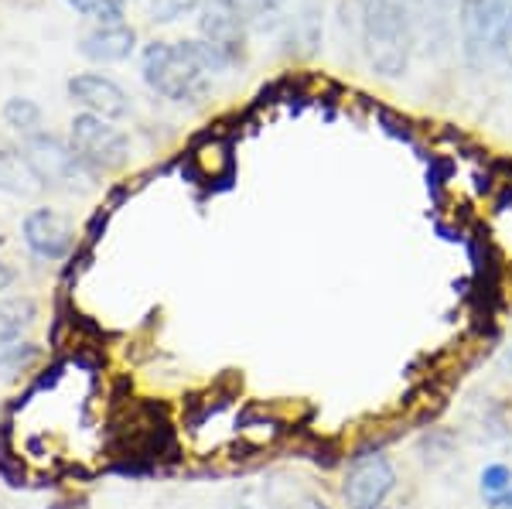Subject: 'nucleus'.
<instances>
[{
    "mask_svg": "<svg viewBox=\"0 0 512 509\" xmlns=\"http://www.w3.org/2000/svg\"><path fill=\"white\" fill-rule=\"evenodd\" d=\"M359 38L366 45V55L379 76L393 79L403 76L410 65V55L417 48L414 24L407 14L396 11L386 0H362L359 11Z\"/></svg>",
    "mask_w": 512,
    "mask_h": 509,
    "instance_id": "nucleus-1",
    "label": "nucleus"
},
{
    "mask_svg": "<svg viewBox=\"0 0 512 509\" xmlns=\"http://www.w3.org/2000/svg\"><path fill=\"white\" fill-rule=\"evenodd\" d=\"M209 72L198 62L192 41H154L144 52V82L164 100H195L202 96Z\"/></svg>",
    "mask_w": 512,
    "mask_h": 509,
    "instance_id": "nucleus-2",
    "label": "nucleus"
},
{
    "mask_svg": "<svg viewBox=\"0 0 512 509\" xmlns=\"http://www.w3.org/2000/svg\"><path fill=\"white\" fill-rule=\"evenodd\" d=\"M512 11V0H461L458 24H461V52L472 69H482L495 55V41L502 35Z\"/></svg>",
    "mask_w": 512,
    "mask_h": 509,
    "instance_id": "nucleus-3",
    "label": "nucleus"
},
{
    "mask_svg": "<svg viewBox=\"0 0 512 509\" xmlns=\"http://www.w3.org/2000/svg\"><path fill=\"white\" fill-rule=\"evenodd\" d=\"M69 141H72V151L79 154L89 171H113V168H120L130 154L127 134L110 127L103 117H93V113H76Z\"/></svg>",
    "mask_w": 512,
    "mask_h": 509,
    "instance_id": "nucleus-4",
    "label": "nucleus"
},
{
    "mask_svg": "<svg viewBox=\"0 0 512 509\" xmlns=\"http://www.w3.org/2000/svg\"><path fill=\"white\" fill-rule=\"evenodd\" d=\"M396 489V472L383 451L355 455L342 479V499L349 509H383Z\"/></svg>",
    "mask_w": 512,
    "mask_h": 509,
    "instance_id": "nucleus-5",
    "label": "nucleus"
},
{
    "mask_svg": "<svg viewBox=\"0 0 512 509\" xmlns=\"http://www.w3.org/2000/svg\"><path fill=\"white\" fill-rule=\"evenodd\" d=\"M21 158L41 185H62V182H76V178L89 175V168L82 164L79 154L72 151V144L59 141L55 134H31L28 141H24Z\"/></svg>",
    "mask_w": 512,
    "mask_h": 509,
    "instance_id": "nucleus-6",
    "label": "nucleus"
},
{
    "mask_svg": "<svg viewBox=\"0 0 512 509\" xmlns=\"http://www.w3.org/2000/svg\"><path fill=\"white\" fill-rule=\"evenodd\" d=\"M21 236L24 246L38 260H65L72 253V243H76L69 219L59 216L55 209H31L21 223Z\"/></svg>",
    "mask_w": 512,
    "mask_h": 509,
    "instance_id": "nucleus-7",
    "label": "nucleus"
},
{
    "mask_svg": "<svg viewBox=\"0 0 512 509\" xmlns=\"http://www.w3.org/2000/svg\"><path fill=\"white\" fill-rule=\"evenodd\" d=\"M69 96L76 103L86 106V113L103 120H120L130 113V100L127 93L117 86L113 79L96 76V72H82V76L69 79Z\"/></svg>",
    "mask_w": 512,
    "mask_h": 509,
    "instance_id": "nucleus-8",
    "label": "nucleus"
},
{
    "mask_svg": "<svg viewBox=\"0 0 512 509\" xmlns=\"http://www.w3.org/2000/svg\"><path fill=\"white\" fill-rule=\"evenodd\" d=\"M386 4L407 14V21L414 24L417 45H444L461 0H386Z\"/></svg>",
    "mask_w": 512,
    "mask_h": 509,
    "instance_id": "nucleus-9",
    "label": "nucleus"
},
{
    "mask_svg": "<svg viewBox=\"0 0 512 509\" xmlns=\"http://www.w3.org/2000/svg\"><path fill=\"white\" fill-rule=\"evenodd\" d=\"M198 28H202V41L222 48L229 59H239V48L246 41V18L236 14L233 7L219 4V0H202L198 7Z\"/></svg>",
    "mask_w": 512,
    "mask_h": 509,
    "instance_id": "nucleus-10",
    "label": "nucleus"
},
{
    "mask_svg": "<svg viewBox=\"0 0 512 509\" xmlns=\"http://www.w3.org/2000/svg\"><path fill=\"white\" fill-rule=\"evenodd\" d=\"M134 45H137L134 28H127V24H99V28H93L89 35H82L79 52L86 55L89 62H103L106 65V62L130 59Z\"/></svg>",
    "mask_w": 512,
    "mask_h": 509,
    "instance_id": "nucleus-11",
    "label": "nucleus"
},
{
    "mask_svg": "<svg viewBox=\"0 0 512 509\" xmlns=\"http://www.w3.org/2000/svg\"><path fill=\"white\" fill-rule=\"evenodd\" d=\"M38 318V305L31 298H4L0 301V346L21 342V332H28Z\"/></svg>",
    "mask_w": 512,
    "mask_h": 509,
    "instance_id": "nucleus-12",
    "label": "nucleus"
},
{
    "mask_svg": "<svg viewBox=\"0 0 512 509\" xmlns=\"http://www.w3.org/2000/svg\"><path fill=\"white\" fill-rule=\"evenodd\" d=\"M38 178L31 175V168L24 164V158L11 151H0V192H14V195H31L38 192Z\"/></svg>",
    "mask_w": 512,
    "mask_h": 509,
    "instance_id": "nucleus-13",
    "label": "nucleus"
},
{
    "mask_svg": "<svg viewBox=\"0 0 512 509\" xmlns=\"http://www.w3.org/2000/svg\"><path fill=\"white\" fill-rule=\"evenodd\" d=\"M4 120H7V127L31 137V134H38V127H41V106L35 100H28V96H14V100L4 103Z\"/></svg>",
    "mask_w": 512,
    "mask_h": 509,
    "instance_id": "nucleus-14",
    "label": "nucleus"
},
{
    "mask_svg": "<svg viewBox=\"0 0 512 509\" xmlns=\"http://www.w3.org/2000/svg\"><path fill=\"white\" fill-rule=\"evenodd\" d=\"M478 489H482L485 503L495 506L499 499H506L512 492V469H509V465H502V462L485 465L482 475H478Z\"/></svg>",
    "mask_w": 512,
    "mask_h": 509,
    "instance_id": "nucleus-15",
    "label": "nucleus"
},
{
    "mask_svg": "<svg viewBox=\"0 0 512 509\" xmlns=\"http://www.w3.org/2000/svg\"><path fill=\"white\" fill-rule=\"evenodd\" d=\"M321 41V14L315 4H308L291 24V45H304V52H311Z\"/></svg>",
    "mask_w": 512,
    "mask_h": 509,
    "instance_id": "nucleus-16",
    "label": "nucleus"
},
{
    "mask_svg": "<svg viewBox=\"0 0 512 509\" xmlns=\"http://www.w3.org/2000/svg\"><path fill=\"white\" fill-rule=\"evenodd\" d=\"M38 359V349L31 342H7L0 346V373H21Z\"/></svg>",
    "mask_w": 512,
    "mask_h": 509,
    "instance_id": "nucleus-17",
    "label": "nucleus"
},
{
    "mask_svg": "<svg viewBox=\"0 0 512 509\" xmlns=\"http://www.w3.org/2000/svg\"><path fill=\"white\" fill-rule=\"evenodd\" d=\"M79 14L96 18L99 24H123V0H69Z\"/></svg>",
    "mask_w": 512,
    "mask_h": 509,
    "instance_id": "nucleus-18",
    "label": "nucleus"
},
{
    "mask_svg": "<svg viewBox=\"0 0 512 509\" xmlns=\"http://www.w3.org/2000/svg\"><path fill=\"white\" fill-rule=\"evenodd\" d=\"M219 4L233 7V11L243 14L246 21H253V18H260V14L270 11V0H219Z\"/></svg>",
    "mask_w": 512,
    "mask_h": 509,
    "instance_id": "nucleus-19",
    "label": "nucleus"
},
{
    "mask_svg": "<svg viewBox=\"0 0 512 509\" xmlns=\"http://www.w3.org/2000/svg\"><path fill=\"white\" fill-rule=\"evenodd\" d=\"M492 59H499L512 72V11H509L506 24H502V35H499V41H495V55H492Z\"/></svg>",
    "mask_w": 512,
    "mask_h": 509,
    "instance_id": "nucleus-20",
    "label": "nucleus"
},
{
    "mask_svg": "<svg viewBox=\"0 0 512 509\" xmlns=\"http://www.w3.org/2000/svg\"><path fill=\"white\" fill-rule=\"evenodd\" d=\"M277 509H328V503H321L311 492H301V496H291L287 503H277Z\"/></svg>",
    "mask_w": 512,
    "mask_h": 509,
    "instance_id": "nucleus-21",
    "label": "nucleus"
},
{
    "mask_svg": "<svg viewBox=\"0 0 512 509\" xmlns=\"http://www.w3.org/2000/svg\"><path fill=\"white\" fill-rule=\"evenodd\" d=\"M14 281H18V270H14L11 264H4V260H0V291H7V287H14Z\"/></svg>",
    "mask_w": 512,
    "mask_h": 509,
    "instance_id": "nucleus-22",
    "label": "nucleus"
},
{
    "mask_svg": "<svg viewBox=\"0 0 512 509\" xmlns=\"http://www.w3.org/2000/svg\"><path fill=\"white\" fill-rule=\"evenodd\" d=\"M492 509H512V492H509V496H506V499H499V503H495Z\"/></svg>",
    "mask_w": 512,
    "mask_h": 509,
    "instance_id": "nucleus-23",
    "label": "nucleus"
},
{
    "mask_svg": "<svg viewBox=\"0 0 512 509\" xmlns=\"http://www.w3.org/2000/svg\"><path fill=\"white\" fill-rule=\"evenodd\" d=\"M502 363H506V369H509V373H512V342H509V346H506V356H502Z\"/></svg>",
    "mask_w": 512,
    "mask_h": 509,
    "instance_id": "nucleus-24",
    "label": "nucleus"
},
{
    "mask_svg": "<svg viewBox=\"0 0 512 509\" xmlns=\"http://www.w3.org/2000/svg\"><path fill=\"white\" fill-rule=\"evenodd\" d=\"M229 509H256V506H253V503H233Z\"/></svg>",
    "mask_w": 512,
    "mask_h": 509,
    "instance_id": "nucleus-25",
    "label": "nucleus"
},
{
    "mask_svg": "<svg viewBox=\"0 0 512 509\" xmlns=\"http://www.w3.org/2000/svg\"><path fill=\"white\" fill-rule=\"evenodd\" d=\"M280 4H284V0H270V11H274V7H280Z\"/></svg>",
    "mask_w": 512,
    "mask_h": 509,
    "instance_id": "nucleus-26",
    "label": "nucleus"
}]
</instances>
